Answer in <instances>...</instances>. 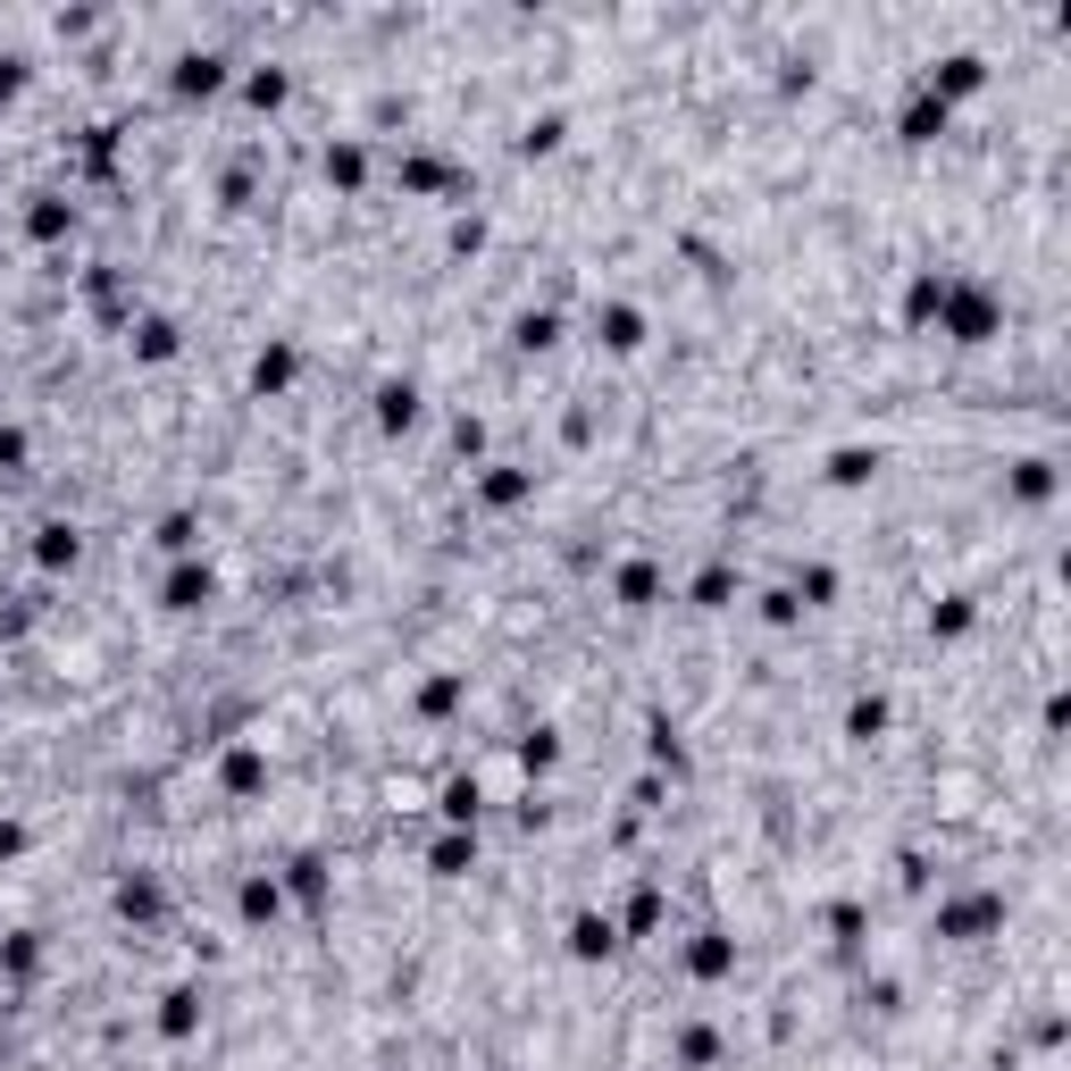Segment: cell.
Masks as SVG:
<instances>
[{
  "instance_id": "cell-14",
  "label": "cell",
  "mask_w": 1071,
  "mask_h": 1071,
  "mask_svg": "<svg viewBox=\"0 0 1071 1071\" xmlns=\"http://www.w3.org/2000/svg\"><path fill=\"white\" fill-rule=\"evenodd\" d=\"M244 921H277V887L268 879H244Z\"/></svg>"
},
{
  "instance_id": "cell-15",
  "label": "cell",
  "mask_w": 1071,
  "mask_h": 1071,
  "mask_svg": "<svg viewBox=\"0 0 1071 1071\" xmlns=\"http://www.w3.org/2000/svg\"><path fill=\"white\" fill-rule=\"evenodd\" d=\"M887 729V703L879 696H871V703H854V712H846V737H879Z\"/></svg>"
},
{
  "instance_id": "cell-2",
  "label": "cell",
  "mask_w": 1071,
  "mask_h": 1071,
  "mask_svg": "<svg viewBox=\"0 0 1071 1071\" xmlns=\"http://www.w3.org/2000/svg\"><path fill=\"white\" fill-rule=\"evenodd\" d=\"M202 1030V997H193V988H176L168 1005H159V1038H193Z\"/></svg>"
},
{
  "instance_id": "cell-4",
  "label": "cell",
  "mask_w": 1071,
  "mask_h": 1071,
  "mask_svg": "<svg viewBox=\"0 0 1071 1071\" xmlns=\"http://www.w3.org/2000/svg\"><path fill=\"white\" fill-rule=\"evenodd\" d=\"M603 343H611V352H637V336H645V319H637V310H603Z\"/></svg>"
},
{
  "instance_id": "cell-5",
  "label": "cell",
  "mask_w": 1071,
  "mask_h": 1071,
  "mask_svg": "<svg viewBox=\"0 0 1071 1071\" xmlns=\"http://www.w3.org/2000/svg\"><path fill=\"white\" fill-rule=\"evenodd\" d=\"M477 812H486V787H477V779H452L444 787V821H477Z\"/></svg>"
},
{
  "instance_id": "cell-3",
  "label": "cell",
  "mask_w": 1071,
  "mask_h": 1071,
  "mask_svg": "<svg viewBox=\"0 0 1071 1071\" xmlns=\"http://www.w3.org/2000/svg\"><path fill=\"white\" fill-rule=\"evenodd\" d=\"M209 603V569H176L168 578V611H202Z\"/></svg>"
},
{
  "instance_id": "cell-18",
  "label": "cell",
  "mask_w": 1071,
  "mask_h": 1071,
  "mask_svg": "<svg viewBox=\"0 0 1071 1071\" xmlns=\"http://www.w3.org/2000/svg\"><path fill=\"white\" fill-rule=\"evenodd\" d=\"M519 762H527V771H553V762H562V745H553V737L536 729V737H527V745H519Z\"/></svg>"
},
{
  "instance_id": "cell-17",
  "label": "cell",
  "mask_w": 1071,
  "mask_h": 1071,
  "mask_svg": "<svg viewBox=\"0 0 1071 1071\" xmlns=\"http://www.w3.org/2000/svg\"><path fill=\"white\" fill-rule=\"evenodd\" d=\"M519 494H527V470H494L486 477V503H519Z\"/></svg>"
},
{
  "instance_id": "cell-13",
  "label": "cell",
  "mask_w": 1071,
  "mask_h": 1071,
  "mask_svg": "<svg viewBox=\"0 0 1071 1071\" xmlns=\"http://www.w3.org/2000/svg\"><path fill=\"white\" fill-rule=\"evenodd\" d=\"M42 569H59V562H75V527H42Z\"/></svg>"
},
{
  "instance_id": "cell-12",
  "label": "cell",
  "mask_w": 1071,
  "mask_h": 1071,
  "mask_svg": "<svg viewBox=\"0 0 1071 1071\" xmlns=\"http://www.w3.org/2000/svg\"><path fill=\"white\" fill-rule=\"evenodd\" d=\"M470 863H477V846H470V837H444V846H435V871H444V879H461Z\"/></svg>"
},
{
  "instance_id": "cell-8",
  "label": "cell",
  "mask_w": 1071,
  "mask_h": 1071,
  "mask_svg": "<svg viewBox=\"0 0 1071 1071\" xmlns=\"http://www.w3.org/2000/svg\"><path fill=\"white\" fill-rule=\"evenodd\" d=\"M260 779H268V771H260V753H251V745H244V753H226V787H235V795H251Z\"/></svg>"
},
{
  "instance_id": "cell-10",
  "label": "cell",
  "mask_w": 1071,
  "mask_h": 1071,
  "mask_svg": "<svg viewBox=\"0 0 1071 1071\" xmlns=\"http://www.w3.org/2000/svg\"><path fill=\"white\" fill-rule=\"evenodd\" d=\"M871 470H879V452H837V461H828V477H837V486H863Z\"/></svg>"
},
{
  "instance_id": "cell-16",
  "label": "cell",
  "mask_w": 1071,
  "mask_h": 1071,
  "mask_svg": "<svg viewBox=\"0 0 1071 1071\" xmlns=\"http://www.w3.org/2000/svg\"><path fill=\"white\" fill-rule=\"evenodd\" d=\"M452 703H461V678H428L419 687V712H452Z\"/></svg>"
},
{
  "instance_id": "cell-19",
  "label": "cell",
  "mask_w": 1071,
  "mask_h": 1071,
  "mask_svg": "<svg viewBox=\"0 0 1071 1071\" xmlns=\"http://www.w3.org/2000/svg\"><path fill=\"white\" fill-rule=\"evenodd\" d=\"M159 545H168V553L193 545V511H168V519H159Z\"/></svg>"
},
{
  "instance_id": "cell-6",
  "label": "cell",
  "mask_w": 1071,
  "mask_h": 1071,
  "mask_svg": "<svg viewBox=\"0 0 1071 1071\" xmlns=\"http://www.w3.org/2000/svg\"><path fill=\"white\" fill-rule=\"evenodd\" d=\"M687 962H696V979H720V971H729V962H737V946H729V938H720V929H712V938H703V946H696V955H687Z\"/></svg>"
},
{
  "instance_id": "cell-9",
  "label": "cell",
  "mask_w": 1071,
  "mask_h": 1071,
  "mask_svg": "<svg viewBox=\"0 0 1071 1071\" xmlns=\"http://www.w3.org/2000/svg\"><path fill=\"white\" fill-rule=\"evenodd\" d=\"M411 411H419L411 385H385V394H377V419H385V428H411Z\"/></svg>"
},
{
  "instance_id": "cell-1",
  "label": "cell",
  "mask_w": 1071,
  "mask_h": 1071,
  "mask_svg": "<svg viewBox=\"0 0 1071 1071\" xmlns=\"http://www.w3.org/2000/svg\"><path fill=\"white\" fill-rule=\"evenodd\" d=\"M569 955L603 962V955H611V921H603V913H578V921H569Z\"/></svg>"
},
{
  "instance_id": "cell-7",
  "label": "cell",
  "mask_w": 1071,
  "mask_h": 1071,
  "mask_svg": "<svg viewBox=\"0 0 1071 1071\" xmlns=\"http://www.w3.org/2000/svg\"><path fill=\"white\" fill-rule=\"evenodd\" d=\"M251 385H260V394H277V385H294V352H260V369H251Z\"/></svg>"
},
{
  "instance_id": "cell-11",
  "label": "cell",
  "mask_w": 1071,
  "mask_h": 1071,
  "mask_svg": "<svg viewBox=\"0 0 1071 1071\" xmlns=\"http://www.w3.org/2000/svg\"><path fill=\"white\" fill-rule=\"evenodd\" d=\"M929 628H938V637H962V628H971V603H962V595H946L938 611H929Z\"/></svg>"
}]
</instances>
